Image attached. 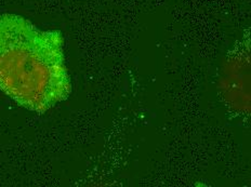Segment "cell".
I'll use <instances>...</instances> for the list:
<instances>
[{"label":"cell","mask_w":251,"mask_h":187,"mask_svg":"<svg viewBox=\"0 0 251 187\" xmlns=\"http://www.w3.org/2000/svg\"><path fill=\"white\" fill-rule=\"evenodd\" d=\"M0 90L25 110L45 114L72 93L60 30L21 15H0Z\"/></svg>","instance_id":"6da1fadb"}]
</instances>
